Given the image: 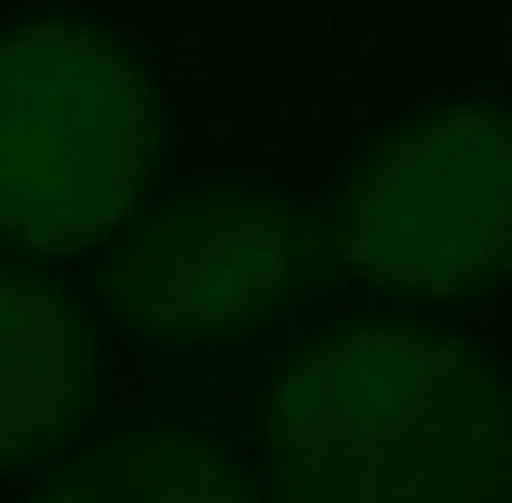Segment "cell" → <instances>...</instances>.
Instances as JSON below:
<instances>
[{"label":"cell","mask_w":512,"mask_h":503,"mask_svg":"<svg viewBox=\"0 0 512 503\" xmlns=\"http://www.w3.org/2000/svg\"><path fill=\"white\" fill-rule=\"evenodd\" d=\"M270 503H512L504 369L414 306L306 333L261 396Z\"/></svg>","instance_id":"obj_1"},{"label":"cell","mask_w":512,"mask_h":503,"mask_svg":"<svg viewBox=\"0 0 512 503\" xmlns=\"http://www.w3.org/2000/svg\"><path fill=\"white\" fill-rule=\"evenodd\" d=\"M171 108L135 36L81 9L0 27V252L90 261L162 180Z\"/></svg>","instance_id":"obj_2"},{"label":"cell","mask_w":512,"mask_h":503,"mask_svg":"<svg viewBox=\"0 0 512 503\" xmlns=\"http://www.w3.org/2000/svg\"><path fill=\"white\" fill-rule=\"evenodd\" d=\"M315 216L333 279H360L378 306H486L512 270V117L495 99H423L387 117Z\"/></svg>","instance_id":"obj_3"},{"label":"cell","mask_w":512,"mask_h":503,"mask_svg":"<svg viewBox=\"0 0 512 503\" xmlns=\"http://www.w3.org/2000/svg\"><path fill=\"white\" fill-rule=\"evenodd\" d=\"M333 279L324 216L270 180H189L162 189L90 252L99 324L162 351H225L288 324Z\"/></svg>","instance_id":"obj_4"},{"label":"cell","mask_w":512,"mask_h":503,"mask_svg":"<svg viewBox=\"0 0 512 503\" xmlns=\"http://www.w3.org/2000/svg\"><path fill=\"white\" fill-rule=\"evenodd\" d=\"M99 306L72 270L0 252V477H36L90 432Z\"/></svg>","instance_id":"obj_5"},{"label":"cell","mask_w":512,"mask_h":503,"mask_svg":"<svg viewBox=\"0 0 512 503\" xmlns=\"http://www.w3.org/2000/svg\"><path fill=\"white\" fill-rule=\"evenodd\" d=\"M27 503H270V495L207 432L144 423V432H99V441H72L63 459H45Z\"/></svg>","instance_id":"obj_6"}]
</instances>
